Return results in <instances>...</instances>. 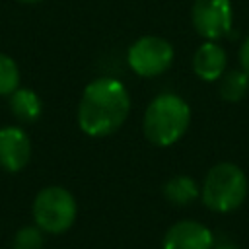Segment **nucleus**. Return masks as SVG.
I'll use <instances>...</instances> for the list:
<instances>
[{"mask_svg": "<svg viewBox=\"0 0 249 249\" xmlns=\"http://www.w3.org/2000/svg\"><path fill=\"white\" fill-rule=\"evenodd\" d=\"M220 97L228 103H237L241 101L247 91H249V74L245 70H230L224 72L220 78Z\"/></svg>", "mask_w": 249, "mask_h": 249, "instance_id": "f8f14e48", "label": "nucleus"}, {"mask_svg": "<svg viewBox=\"0 0 249 249\" xmlns=\"http://www.w3.org/2000/svg\"><path fill=\"white\" fill-rule=\"evenodd\" d=\"M239 64H241V70H245L249 74V35L243 39V43L239 47Z\"/></svg>", "mask_w": 249, "mask_h": 249, "instance_id": "2eb2a0df", "label": "nucleus"}, {"mask_svg": "<svg viewBox=\"0 0 249 249\" xmlns=\"http://www.w3.org/2000/svg\"><path fill=\"white\" fill-rule=\"evenodd\" d=\"M31 158V140L23 128L8 124L0 128V167L8 173L21 171Z\"/></svg>", "mask_w": 249, "mask_h": 249, "instance_id": "0eeeda50", "label": "nucleus"}, {"mask_svg": "<svg viewBox=\"0 0 249 249\" xmlns=\"http://www.w3.org/2000/svg\"><path fill=\"white\" fill-rule=\"evenodd\" d=\"M130 113V93L124 84L111 76L91 80L78 101V126L91 138L117 132Z\"/></svg>", "mask_w": 249, "mask_h": 249, "instance_id": "f257e3e1", "label": "nucleus"}, {"mask_svg": "<svg viewBox=\"0 0 249 249\" xmlns=\"http://www.w3.org/2000/svg\"><path fill=\"white\" fill-rule=\"evenodd\" d=\"M14 249H41L43 247V230L39 226H21L12 241Z\"/></svg>", "mask_w": 249, "mask_h": 249, "instance_id": "4468645a", "label": "nucleus"}, {"mask_svg": "<svg viewBox=\"0 0 249 249\" xmlns=\"http://www.w3.org/2000/svg\"><path fill=\"white\" fill-rule=\"evenodd\" d=\"M247 191L249 181L245 171L231 161H220L208 169L202 181L200 198L208 210L228 214L245 202Z\"/></svg>", "mask_w": 249, "mask_h": 249, "instance_id": "7ed1b4c3", "label": "nucleus"}, {"mask_svg": "<svg viewBox=\"0 0 249 249\" xmlns=\"http://www.w3.org/2000/svg\"><path fill=\"white\" fill-rule=\"evenodd\" d=\"M173 45L158 35H144L136 39L126 51L130 70L142 78H156L173 64Z\"/></svg>", "mask_w": 249, "mask_h": 249, "instance_id": "39448f33", "label": "nucleus"}, {"mask_svg": "<svg viewBox=\"0 0 249 249\" xmlns=\"http://www.w3.org/2000/svg\"><path fill=\"white\" fill-rule=\"evenodd\" d=\"M163 196L171 204L185 206V204L195 202L200 196V187L191 175H175V177L165 181Z\"/></svg>", "mask_w": 249, "mask_h": 249, "instance_id": "9b49d317", "label": "nucleus"}, {"mask_svg": "<svg viewBox=\"0 0 249 249\" xmlns=\"http://www.w3.org/2000/svg\"><path fill=\"white\" fill-rule=\"evenodd\" d=\"M19 88V68L18 62L0 53V95H10Z\"/></svg>", "mask_w": 249, "mask_h": 249, "instance_id": "ddd939ff", "label": "nucleus"}, {"mask_svg": "<svg viewBox=\"0 0 249 249\" xmlns=\"http://www.w3.org/2000/svg\"><path fill=\"white\" fill-rule=\"evenodd\" d=\"M212 249H237V247L233 243H230V241H222L218 245H212Z\"/></svg>", "mask_w": 249, "mask_h": 249, "instance_id": "dca6fc26", "label": "nucleus"}, {"mask_svg": "<svg viewBox=\"0 0 249 249\" xmlns=\"http://www.w3.org/2000/svg\"><path fill=\"white\" fill-rule=\"evenodd\" d=\"M33 224L47 233H64L72 228L78 216V202L74 195L58 185L41 189L31 204Z\"/></svg>", "mask_w": 249, "mask_h": 249, "instance_id": "20e7f679", "label": "nucleus"}, {"mask_svg": "<svg viewBox=\"0 0 249 249\" xmlns=\"http://www.w3.org/2000/svg\"><path fill=\"white\" fill-rule=\"evenodd\" d=\"M195 31L206 41H218L231 31V0H195L191 8Z\"/></svg>", "mask_w": 249, "mask_h": 249, "instance_id": "423d86ee", "label": "nucleus"}, {"mask_svg": "<svg viewBox=\"0 0 249 249\" xmlns=\"http://www.w3.org/2000/svg\"><path fill=\"white\" fill-rule=\"evenodd\" d=\"M191 124V107L177 93H160L156 95L142 119V130L148 142L154 146L165 148L183 138Z\"/></svg>", "mask_w": 249, "mask_h": 249, "instance_id": "f03ea898", "label": "nucleus"}, {"mask_svg": "<svg viewBox=\"0 0 249 249\" xmlns=\"http://www.w3.org/2000/svg\"><path fill=\"white\" fill-rule=\"evenodd\" d=\"M10 111L21 123H33L43 113L41 97L29 88H18L10 93Z\"/></svg>", "mask_w": 249, "mask_h": 249, "instance_id": "9d476101", "label": "nucleus"}, {"mask_svg": "<svg viewBox=\"0 0 249 249\" xmlns=\"http://www.w3.org/2000/svg\"><path fill=\"white\" fill-rule=\"evenodd\" d=\"M212 231L196 220L175 222L161 239V249H212Z\"/></svg>", "mask_w": 249, "mask_h": 249, "instance_id": "6e6552de", "label": "nucleus"}, {"mask_svg": "<svg viewBox=\"0 0 249 249\" xmlns=\"http://www.w3.org/2000/svg\"><path fill=\"white\" fill-rule=\"evenodd\" d=\"M18 2H23V4H37V2H41V0H18Z\"/></svg>", "mask_w": 249, "mask_h": 249, "instance_id": "f3484780", "label": "nucleus"}, {"mask_svg": "<svg viewBox=\"0 0 249 249\" xmlns=\"http://www.w3.org/2000/svg\"><path fill=\"white\" fill-rule=\"evenodd\" d=\"M228 66V56L218 41H204L193 54V70L202 82H216Z\"/></svg>", "mask_w": 249, "mask_h": 249, "instance_id": "1a4fd4ad", "label": "nucleus"}]
</instances>
